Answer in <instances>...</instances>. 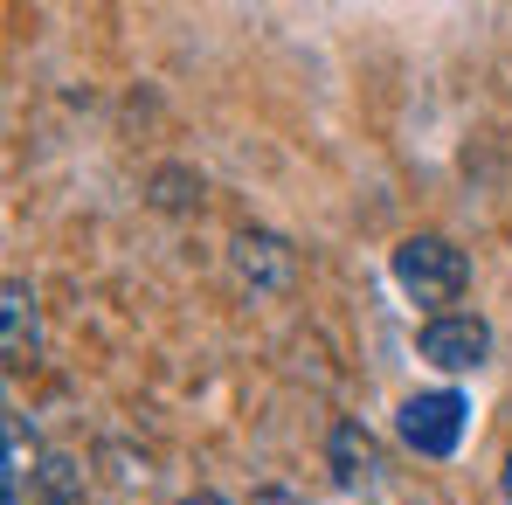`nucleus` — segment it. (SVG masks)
<instances>
[{
  "instance_id": "obj_4",
  "label": "nucleus",
  "mask_w": 512,
  "mask_h": 505,
  "mask_svg": "<svg viewBox=\"0 0 512 505\" xmlns=\"http://www.w3.org/2000/svg\"><path fill=\"white\" fill-rule=\"evenodd\" d=\"M0 346H7V367H28L42 353V326H35V291L21 277L0 284Z\"/></svg>"
},
{
  "instance_id": "obj_2",
  "label": "nucleus",
  "mask_w": 512,
  "mask_h": 505,
  "mask_svg": "<svg viewBox=\"0 0 512 505\" xmlns=\"http://www.w3.org/2000/svg\"><path fill=\"white\" fill-rule=\"evenodd\" d=\"M464 429H471V402H464L457 388H429V395H409V402L395 409V436H402L416 457H457Z\"/></svg>"
},
{
  "instance_id": "obj_7",
  "label": "nucleus",
  "mask_w": 512,
  "mask_h": 505,
  "mask_svg": "<svg viewBox=\"0 0 512 505\" xmlns=\"http://www.w3.org/2000/svg\"><path fill=\"white\" fill-rule=\"evenodd\" d=\"M180 505H222V499H208V492H201V499H180Z\"/></svg>"
},
{
  "instance_id": "obj_1",
  "label": "nucleus",
  "mask_w": 512,
  "mask_h": 505,
  "mask_svg": "<svg viewBox=\"0 0 512 505\" xmlns=\"http://www.w3.org/2000/svg\"><path fill=\"white\" fill-rule=\"evenodd\" d=\"M388 270H395L402 298L423 305L429 319H443V312L471 291V256L457 250L450 236H402L395 256H388Z\"/></svg>"
},
{
  "instance_id": "obj_5",
  "label": "nucleus",
  "mask_w": 512,
  "mask_h": 505,
  "mask_svg": "<svg viewBox=\"0 0 512 505\" xmlns=\"http://www.w3.org/2000/svg\"><path fill=\"white\" fill-rule=\"evenodd\" d=\"M333 464H340V485H367V471H374V443H367V429H353V422L333 429Z\"/></svg>"
},
{
  "instance_id": "obj_3",
  "label": "nucleus",
  "mask_w": 512,
  "mask_h": 505,
  "mask_svg": "<svg viewBox=\"0 0 512 505\" xmlns=\"http://www.w3.org/2000/svg\"><path fill=\"white\" fill-rule=\"evenodd\" d=\"M423 360L436 374H471V367H485V353H492V326L478 319V312H443V319H423Z\"/></svg>"
},
{
  "instance_id": "obj_6",
  "label": "nucleus",
  "mask_w": 512,
  "mask_h": 505,
  "mask_svg": "<svg viewBox=\"0 0 512 505\" xmlns=\"http://www.w3.org/2000/svg\"><path fill=\"white\" fill-rule=\"evenodd\" d=\"M499 492H506V505H512V457H506V471H499Z\"/></svg>"
}]
</instances>
